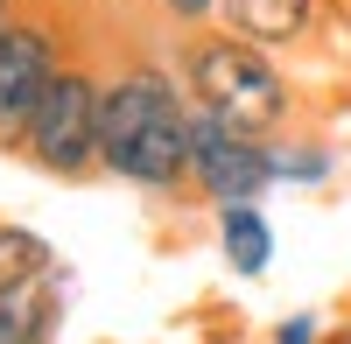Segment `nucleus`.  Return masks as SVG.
<instances>
[{
	"instance_id": "20e7f679",
	"label": "nucleus",
	"mask_w": 351,
	"mask_h": 344,
	"mask_svg": "<svg viewBox=\"0 0 351 344\" xmlns=\"http://www.w3.org/2000/svg\"><path fill=\"white\" fill-rule=\"evenodd\" d=\"M71 64L64 49V28H56V14H14L8 36H0V148H21L28 127H36V112L49 99L56 71Z\"/></svg>"
},
{
	"instance_id": "f8f14e48",
	"label": "nucleus",
	"mask_w": 351,
	"mask_h": 344,
	"mask_svg": "<svg viewBox=\"0 0 351 344\" xmlns=\"http://www.w3.org/2000/svg\"><path fill=\"white\" fill-rule=\"evenodd\" d=\"M274 344H324V317H309V309H302V317H281Z\"/></svg>"
},
{
	"instance_id": "ddd939ff",
	"label": "nucleus",
	"mask_w": 351,
	"mask_h": 344,
	"mask_svg": "<svg viewBox=\"0 0 351 344\" xmlns=\"http://www.w3.org/2000/svg\"><path fill=\"white\" fill-rule=\"evenodd\" d=\"M21 14V0H0V36H8V21Z\"/></svg>"
},
{
	"instance_id": "39448f33",
	"label": "nucleus",
	"mask_w": 351,
	"mask_h": 344,
	"mask_svg": "<svg viewBox=\"0 0 351 344\" xmlns=\"http://www.w3.org/2000/svg\"><path fill=\"white\" fill-rule=\"evenodd\" d=\"M281 176H274V140H253V134H232L225 120L197 112L190 120V190L211 197V204H260Z\"/></svg>"
},
{
	"instance_id": "0eeeda50",
	"label": "nucleus",
	"mask_w": 351,
	"mask_h": 344,
	"mask_svg": "<svg viewBox=\"0 0 351 344\" xmlns=\"http://www.w3.org/2000/svg\"><path fill=\"white\" fill-rule=\"evenodd\" d=\"M218 253H225V267L239 274V281H260L274 267V225L260 204H225L218 211Z\"/></svg>"
},
{
	"instance_id": "4468645a",
	"label": "nucleus",
	"mask_w": 351,
	"mask_h": 344,
	"mask_svg": "<svg viewBox=\"0 0 351 344\" xmlns=\"http://www.w3.org/2000/svg\"><path fill=\"white\" fill-rule=\"evenodd\" d=\"M344 36H351V8H344Z\"/></svg>"
},
{
	"instance_id": "6e6552de",
	"label": "nucleus",
	"mask_w": 351,
	"mask_h": 344,
	"mask_svg": "<svg viewBox=\"0 0 351 344\" xmlns=\"http://www.w3.org/2000/svg\"><path fill=\"white\" fill-rule=\"evenodd\" d=\"M64 281L71 274H49V281H36V288L0 295V344H49L56 317H64Z\"/></svg>"
},
{
	"instance_id": "f03ea898",
	"label": "nucleus",
	"mask_w": 351,
	"mask_h": 344,
	"mask_svg": "<svg viewBox=\"0 0 351 344\" xmlns=\"http://www.w3.org/2000/svg\"><path fill=\"white\" fill-rule=\"evenodd\" d=\"M176 77L197 112L225 120L232 134H253V140H281L288 120H295V84L274 64V49H260L232 28H190V42L176 49Z\"/></svg>"
},
{
	"instance_id": "7ed1b4c3",
	"label": "nucleus",
	"mask_w": 351,
	"mask_h": 344,
	"mask_svg": "<svg viewBox=\"0 0 351 344\" xmlns=\"http://www.w3.org/2000/svg\"><path fill=\"white\" fill-rule=\"evenodd\" d=\"M21 155L36 162L43 176H56V183H77V176L99 169V77H92V64L71 56V64L56 71L36 127L21 140Z\"/></svg>"
},
{
	"instance_id": "9b49d317",
	"label": "nucleus",
	"mask_w": 351,
	"mask_h": 344,
	"mask_svg": "<svg viewBox=\"0 0 351 344\" xmlns=\"http://www.w3.org/2000/svg\"><path fill=\"white\" fill-rule=\"evenodd\" d=\"M162 8V21H176V28H211L218 21V0H155Z\"/></svg>"
},
{
	"instance_id": "1a4fd4ad",
	"label": "nucleus",
	"mask_w": 351,
	"mask_h": 344,
	"mask_svg": "<svg viewBox=\"0 0 351 344\" xmlns=\"http://www.w3.org/2000/svg\"><path fill=\"white\" fill-rule=\"evenodd\" d=\"M49 274H56V246L43 232H28V225H0V295L36 288Z\"/></svg>"
},
{
	"instance_id": "9d476101",
	"label": "nucleus",
	"mask_w": 351,
	"mask_h": 344,
	"mask_svg": "<svg viewBox=\"0 0 351 344\" xmlns=\"http://www.w3.org/2000/svg\"><path fill=\"white\" fill-rule=\"evenodd\" d=\"M330 169H337V155L324 148V140H274V176L281 183L316 190V183H330Z\"/></svg>"
},
{
	"instance_id": "423d86ee",
	"label": "nucleus",
	"mask_w": 351,
	"mask_h": 344,
	"mask_svg": "<svg viewBox=\"0 0 351 344\" xmlns=\"http://www.w3.org/2000/svg\"><path fill=\"white\" fill-rule=\"evenodd\" d=\"M330 0H218V28L246 36L260 49H302L316 36Z\"/></svg>"
},
{
	"instance_id": "f257e3e1",
	"label": "nucleus",
	"mask_w": 351,
	"mask_h": 344,
	"mask_svg": "<svg viewBox=\"0 0 351 344\" xmlns=\"http://www.w3.org/2000/svg\"><path fill=\"white\" fill-rule=\"evenodd\" d=\"M190 120L197 106L183 77L155 56H127L99 77V176L134 190H190Z\"/></svg>"
}]
</instances>
